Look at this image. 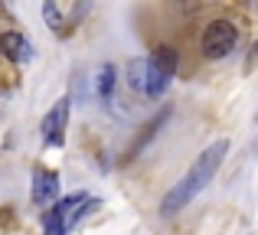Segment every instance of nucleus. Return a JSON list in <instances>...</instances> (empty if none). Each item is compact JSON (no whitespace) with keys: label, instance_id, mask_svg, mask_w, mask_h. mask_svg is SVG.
<instances>
[{"label":"nucleus","instance_id":"obj_1","mask_svg":"<svg viewBox=\"0 0 258 235\" xmlns=\"http://www.w3.org/2000/svg\"><path fill=\"white\" fill-rule=\"evenodd\" d=\"M226 153H229V140H216L213 147H206V150L196 157V164L189 167V173L173 186L170 193H167V196H164V203H160V212H164V216H176L180 209H186V206L193 203V199L200 196V193L206 190L209 183H213V177L219 173V167H222V160H226Z\"/></svg>","mask_w":258,"mask_h":235},{"label":"nucleus","instance_id":"obj_2","mask_svg":"<svg viewBox=\"0 0 258 235\" xmlns=\"http://www.w3.org/2000/svg\"><path fill=\"white\" fill-rule=\"evenodd\" d=\"M176 75V49L173 46H160L147 56V85L144 95L147 98H160L170 85V79Z\"/></svg>","mask_w":258,"mask_h":235},{"label":"nucleus","instance_id":"obj_3","mask_svg":"<svg viewBox=\"0 0 258 235\" xmlns=\"http://www.w3.org/2000/svg\"><path fill=\"white\" fill-rule=\"evenodd\" d=\"M239 43V30L229 20H213L200 36V49L206 59H226Z\"/></svg>","mask_w":258,"mask_h":235},{"label":"nucleus","instance_id":"obj_4","mask_svg":"<svg viewBox=\"0 0 258 235\" xmlns=\"http://www.w3.org/2000/svg\"><path fill=\"white\" fill-rule=\"evenodd\" d=\"M82 203H88L82 193H76V196H66L62 203H56V209L46 216V235H66V229H69V225L76 222L79 216H82V209H79Z\"/></svg>","mask_w":258,"mask_h":235},{"label":"nucleus","instance_id":"obj_5","mask_svg":"<svg viewBox=\"0 0 258 235\" xmlns=\"http://www.w3.org/2000/svg\"><path fill=\"white\" fill-rule=\"evenodd\" d=\"M66 124H69V98H59L56 105L49 108V115L43 118V140L46 144H56V147H62V140H66Z\"/></svg>","mask_w":258,"mask_h":235},{"label":"nucleus","instance_id":"obj_6","mask_svg":"<svg viewBox=\"0 0 258 235\" xmlns=\"http://www.w3.org/2000/svg\"><path fill=\"white\" fill-rule=\"evenodd\" d=\"M59 193V177L52 170H36V177H33V203L36 206H46L52 203Z\"/></svg>","mask_w":258,"mask_h":235},{"label":"nucleus","instance_id":"obj_7","mask_svg":"<svg viewBox=\"0 0 258 235\" xmlns=\"http://www.w3.org/2000/svg\"><path fill=\"white\" fill-rule=\"evenodd\" d=\"M0 52H4L10 62H26V59L33 56V46H30V39L26 36H20V33H4L0 36Z\"/></svg>","mask_w":258,"mask_h":235},{"label":"nucleus","instance_id":"obj_8","mask_svg":"<svg viewBox=\"0 0 258 235\" xmlns=\"http://www.w3.org/2000/svg\"><path fill=\"white\" fill-rule=\"evenodd\" d=\"M111 85H114V69H111V65H105V69L98 72V92H101V98L111 95Z\"/></svg>","mask_w":258,"mask_h":235},{"label":"nucleus","instance_id":"obj_9","mask_svg":"<svg viewBox=\"0 0 258 235\" xmlns=\"http://www.w3.org/2000/svg\"><path fill=\"white\" fill-rule=\"evenodd\" d=\"M43 13H46V20H49V26L56 30V26H59V10H56L52 4H46V7H43Z\"/></svg>","mask_w":258,"mask_h":235}]
</instances>
